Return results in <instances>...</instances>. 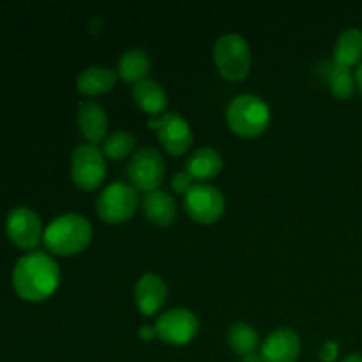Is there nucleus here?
<instances>
[{
	"instance_id": "obj_1",
	"label": "nucleus",
	"mask_w": 362,
	"mask_h": 362,
	"mask_svg": "<svg viewBox=\"0 0 362 362\" xmlns=\"http://www.w3.org/2000/svg\"><path fill=\"white\" fill-rule=\"evenodd\" d=\"M59 283V264L45 251L23 255L13 269L14 292L28 303H41L52 297Z\"/></svg>"
},
{
	"instance_id": "obj_2",
	"label": "nucleus",
	"mask_w": 362,
	"mask_h": 362,
	"mask_svg": "<svg viewBox=\"0 0 362 362\" xmlns=\"http://www.w3.org/2000/svg\"><path fill=\"white\" fill-rule=\"evenodd\" d=\"M42 240L52 253L62 257L76 255L90 244L92 225L83 216L67 212L46 226Z\"/></svg>"
},
{
	"instance_id": "obj_3",
	"label": "nucleus",
	"mask_w": 362,
	"mask_h": 362,
	"mask_svg": "<svg viewBox=\"0 0 362 362\" xmlns=\"http://www.w3.org/2000/svg\"><path fill=\"white\" fill-rule=\"evenodd\" d=\"M269 120H271V108L260 95H235L226 108V122L240 136H258L267 129Z\"/></svg>"
},
{
	"instance_id": "obj_4",
	"label": "nucleus",
	"mask_w": 362,
	"mask_h": 362,
	"mask_svg": "<svg viewBox=\"0 0 362 362\" xmlns=\"http://www.w3.org/2000/svg\"><path fill=\"white\" fill-rule=\"evenodd\" d=\"M214 62L226 80H243L251 69L250 42L237 32L223 34L214 42Z\"/></svg>"
},
{
	"instance_id": "obj_5",
	"label": "nucleus",
	"mask_w": 362,
	"mask_h": 362,
	"mask_svg": "<svg viewBox=\"0 0 362 362\" xmlns=\"http://www.w3.org/2000/svg\"><path fill=\"white\" fill-rule=\"evenodd\" d=\"M138 193L131 184L115 180L99 193L95 209L103 221L124 223L136 212Z\"/></svg>"
},
{
	"instance_id": "obj_6",
	"label": "nucleus",
	"mask_w": 362,
	"mask_h": 362,
	"mask_svg": "<svg viewBox=\"0 0 362 362\" xmlns=\"http://www.w3.org/2000/svg\"><path fill=\"white\" fill-rule=\"evenodd\" d=\"M106 177V161L101 148L94 144H81L71 156V179L80 189L90 191L101 186Z\"/></svg>"
},
{
	"instance_id": "obj_7",
	"label": "nucleus",
	"mask_w": 362,
	"mask_h": 362,
	"mask_svg": "<svg viewBox=\"0 0 362 362\" xmlns=\"http://www.w3.org/2000/svg\"><path fill=\"white\" fill-rule=\"evenodd\" d=\"M165 159L161 152L154 147H144L134 152L127 165V175L131 184L136 189L151 193L158 189L159 184L165 179Z\"/></svg>"
},
{
	"instance_id": "obj_8",
	"label": "nucleus",
	"mask_w": 362,
	"mask_h": 362,
	"mask_svg": "<svg viewBox=\"0 0 362 362\" xmlns=\"http://www.w3.org/2000/svg\"><path fill=\"white\" fill-rule=\"evenodd\" d=\"M148 126L158 129V136L165 151L172 156H180L193 144V131L189 122L177 112H165L152 117Z\"/></svg>"
},
{
	"instance_id": "obj_9",
	"label": "nucleus",
	"mask_w": 362,
	"mask_h": 362,
	"mask_svg": "<svg viewBox=\"0 0 362 362\" xmlns=\"http://www.w3.org/2000/svg\"><path fill=\"white\" fill-rule=\"evenodd\" d=\"M184 209L198 223H214L225 212V197L218 187L197 182L184 197Z\"/></svg>"
},
{
	"instance_id": "obj_10",
	"label": "nucleus",
	"mask_w": 362,
	"mask_h": 362,
	"mask_svg": "<svg viewBox=\"0 0 362 362\" xmlns=\"http://www.w3.org/2000/svg\"><path fill=\"white\" fill-rule=\"evenodd\" d=\"M156 332L170 345H186L197 336L200 322L187 308H172L165 311L156 322Z\"/></svg>"
},
{
	"instance_id": "obj_11",
	"label": "nucleus",
	"mask_w": 362,
	"mask_h": 362,
	"mask_svg": "<svg viewBox=\"0 0 362 362\" xmlns=\"http://www.w3.org/2000/svg\"><path fill=\"white\" fill-rule=\"evenodd\" d=\"M6 233L14 246L21 250H32L41 243L45 230H42V221L37 212L21 205V207H14L7 214Z\"/></svg>"
},
{
	"instance_id": "obj_12",
	"label": "nucleus",
	"mask_w": 362,
	"mask_h": 362,
	"mask_svg": "<svg viewBox=\"0 0 362 362\" xmlns=\"http://www.w3.org/2000/svg\"><path fill=\"white\" fill-rule=\"evenodd\" d=\"M300 354V338L293 329L281 327L262 343L260 356L264 362H296Z\"/></svg>"
},
{
	"instance_id": "obj_13",
	"label": "nucleus",
	"mask_w": 362,
	"mask_h": 362,
	"mask_svg": "<svg viewBox=\"0 0 362 362\" xmlns=\"http://www.w3.org/2000/svg\"><path fill=\"white\" fill-rule=\"evenodd\" d=\"M166 296H168V286H166L165 279L152 272L141 276L134 286V300H136L138 310L147 317L161 310Z\"/></svg>"
},
{
	"instance_id": "obj_14",
	"label": "nucleus",
	"mask_w": 362,
	"mask_h": 362,
	"mask_svg": "<svg viewBox=\"0 0 362 362\" xmlns=\"http://www.w3.org/2000/svg\"><path fill=\"white\" fill-rule=\"evenodd\" d=\"M223 168V158L216 148L200 147L191 152L184 161V170L193 177L197 182L212 179L218 175Z\"/></svg>"
},
{
	"instance_id": "obj_15",
	"label": "nucleus",
	"mask_w": 362,
	"mask_h": 362,
	"mask_svg": "<svg viewBox=\"0 0 362 362\" xmlns=\"http://www.w3.org/2000/svg\"><path fill=\"white\" fill-rule=\"evenodd\" d=\"M317 73L324 78L327 87L338 99L352 98L356 90V76L352 74L350 67L341 66L334 60H324L318 64Z\"/></svg>"
},
{
	"instance_id": "obj_16",
	"label": "nucleus",
	"mask_w": 362,
	"mask_h": 362,
	"mask_svg": "<svg viewBox=\"0 0 362 362\" xmlns=\"http://www.w3.org/2000/svg\"><path fill=\"white\" fill-rule=\"evenodd\" d=\"M78 126L90 141H101L108 133V115L95 101H83L78 106Z\"/></svg>"
},
{
	"instance_id": "obj_17",
	"label": "nucleus",
	"mask_w": 362,
	"mask_h": 362,
	"mask_svg": "<svg viewBox=\"0 0 362 362\" xmlns=\"http://www.w3.org/2000/svg\"><path fill=\"white\" fill-rule=\"evenodd\" d=\"M133 99L144 112L154 117L163 115L168 106V95H166L165 88L152 78H145L133 85Z\"/></svg>"
},
{
	"instance_id": "obj_18",
	"label": "nucleus",
	"mask_w": 362,
	"mask_h": 362,
	"mask_svg": "<svg viewBox=\"0 0 362 362\" xmlns=\"http://www.w3.org/2000/svg\"><path fill=\"white\" fill-rule=\"evenodd\" d=\"M141 207L145 216L158 226H168L177 214L175 200L168 193L159 189L145 193V197L141 198Z\"/></svg>"
},
{
	"instance_id": "obj_19",
	"label": "nucleus",
	"mask_w": 362,
	"mask_h": 362,
	"mask_svg": "<svg viewBox=\"0 0 362 362\" xmlns=\"http://www.w3.org/2000/svg\"><path fill=\"white\" fill-rule=\"evenodd\" d=\"M119 73L105 66H90L78 74V90L87 95L103 94L115 87Z\"/></svg>"
},
{
	"instance_id": "obj_20",
	"label": "nucleus",
	"mask_w": 362,
	"mask_h": 362,
	"mask_svg": "<svg viewBox=\"0 0 362 362\" xmlns=\"http://www.w3.org/2000/svg\"><path fill=\"white\" fill-rule=\"evenodd\" d=\"M334 62L352 67L362 62V30L357 27H349L338 35L334 45Z\"/></svg>"
},
{
	"instance_id": "obj_21",
	"label": "nucleus",
	"mask_w": 362,
	"mask_h": 362,
	"mask_svg": "<svg viewBox=\"0 0 362 362\" xmlns=\"http://www.w3.org/2000/svg\"><path fill=\"white\" fill-rule=\"evenodd\" d=\"M151 57L145 49L131 48L120 55L117 73L122 80L129 81V83H138L147 78V74L151 73Z\"/></svg>"
},
{
	"instance_id": "obj_22",
	"label": "nucleus",
	"mask_w": 362,
	"mask_h": 362,
	"mask_svg": "<svg viewBox=\"0 0 362 362\" xmlns=\"http://www.w3.org/2000/svg\"><path fill=\"white\" fill-rule=\"evenodd\" d=\"M258 332L246 322H235L228 331V345L240 357L255 354L258 349Z\"/></svg>"
},
{
	"instance_id": "obj_23",
	"label": "nucleus",
	"mask_w": 362,
	"mask_h": 362,
	"mask_svg": "<svg viewBox=\"0 0 362 362\" xmlns=\"http://www.w3.org/2000/svg\"><path fill=\"white\" fill-rule=\"evenodd\" d=\"M136 145V138L133 133L126 129L113 131L112 134L105 138L103 141V152L112 159H122L131 154V151Z\"/></svg>"
},
{
	"instance_id": "obj_24",
	"label": "nucleus",
	"mask_w": 362,
	"mask_h": 362,
	"mask_svg": "<svg viewBox=\"0 0 362 362\" xmlns=\"http://www.w3.org/2000/svg\"><path fill=\"white\" fill-rule=\"evenodd\" d=\"M194 184H197V182H194V179L189 175V173L186 172V170H180V172L173 173L172 186H173V189L177 191V193L186 194L187 191H189L191 187L194 186Z\"/></svg>"
},
{
	"instance_id": "obj_25",
	"label": "nucleus",
	"mask_w": 362,
	"mask_h": 362,
	"mask_svg": "<svg viewBox=\"0 0 362 362\" xmlns=\"http://www.w3.org/2000/svg\"><path fill=\"white\" fill-rule=\"evenodd\" d=\"M322 361L325 362H332L338 357V343L334 341H325L324 345L320 346V352H318Z\"/></svg>"
},
{
	"instance_id": "obj_26",
	"label": "nucleus",
	"mask_w": 362,
	"mask_h": 362,
	"mask_svg": "<svg viewBox=\"0 0 362 362\" xmlns=\"http://www.w3.org/2000/svg\"><path fill=\"white\" fill-rule=\"evenodd\" d=\"M156 334H158V332H156V327H151V325H144V327H140V331H138V336H140L141 339H145V341L152 339Z\"/></svg>"
},
{
	"instance_id": "obj_27",
	"label": "nucleus",
	"mask_w": 362,
	"mask_h": 362,
	"mask_svg": "<svg viewBox=\"0 0 362 362\" xmlns=\"http://www.w3.org/2000/svg\"><path fill=\"white\" fill-rule=\"evenodd\" d=\"M354 76H356V85H357V87H359V90H361V94H362V62L359 64V66H357L356 74H354Z\"/></svg>"
},
{
	"instance_id": "obj_28",
	"label": "nucleus",
	"mask_w": 362,
	"mask_h": 362,
	"mask_svg": "<svg viewBox=\"0 0 362 362\" xmlns=\"http://www.w3.org/2000/svg\"><path fill=\"white\" fill-rule=\"evenodd\" d=\"M240 362H264V359H262V356L260 354H250V356H246V357H243V361Z\"/></svg>"
},
{
	"instance_id": "obj_29",
	"label": "nucleus",
	"mask_w": 362,
	"mask_h": 362,
	"mask_svg": "<svg viewBox=\"0 0 362 362\" xmlns=\"http://www.w3.org/2000/svg\"><path fill=\"white\" fill-rule=\"evenodd\" d=\"M341 362H362V356L361 354H350Z\"/></svg>"
},
{
	"instance_id": "obj_30",
	"label": "nucleus",
	"mask_w": 362,
	"mask_h": 362,
	"mask_svg": "<svg viewBox=\"0 0 362 362\" xmlns=\"http://www.w3.org/2000/svg\"><path fill=\"white\" fill-rule=\"evenodd\" d=\"M101 23H103L101 16H95V18H94V20H92V25H90V30H92V32L99 30V27H101Z\"/></svg>"
}]
</instances>
